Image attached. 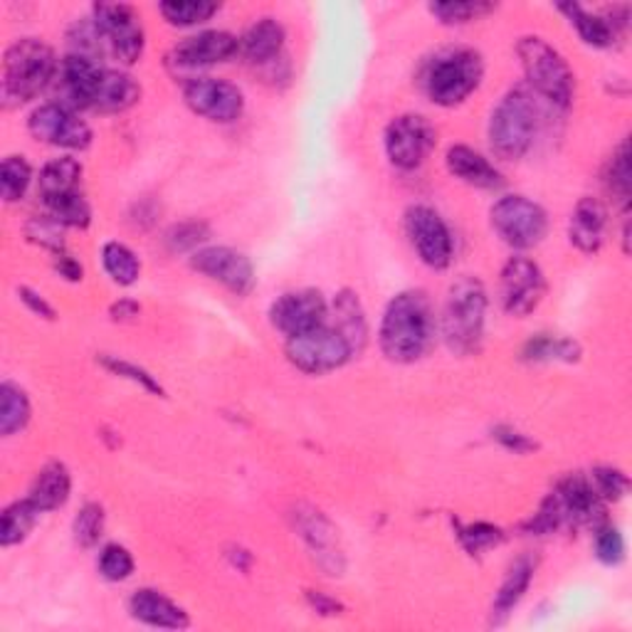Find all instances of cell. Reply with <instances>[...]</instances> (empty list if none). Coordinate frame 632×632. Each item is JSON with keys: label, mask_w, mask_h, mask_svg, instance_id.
I'll list each match as a JSON object with an SVG mask.
<instances>
[{"label": "cell", "mask_w": 632, "mask_h": 632, "mask_svg": "<svg viewBox=\"0 0 632 632\" xmlns=\"http://www.w3.org/2000/svg\"><path fill=\"white\" fill-rule=\"evenodd\" d=\"M381 349L396 364H413L433 339V309L423 292H403L388 304L381 322Z\"/></svg>", "instance_id": "cell-1"}, {"label": "cell", "mask_w": 632, "mask_h": 632, "mask_svg": "<svg viewBox=\"0 0 632 632\" xmlns=\"http://www.w3.org/2000/svg\"><path fill=\"white\" fill-rule=\"evenodd\" d=\"M55 75V52L45 42L35 38L13 42L3 55V75H0V94H3L6 107H18V104L35 99Z\"/></svg>", "instance_id": "cell-2"}, {"label": "cell", "mask_w": 632, "mask_h": 632, "mask_svg": "<svg viewBox=\"0 0 632 632\" xmlns=\"http://www.w3.org/2000/svg\"><path fill=\"white\" fill-rule=\"evenodd\" d=\"M484 312H487V292L477 277H462L452 284L442 312V336L452 351H477L484 331Z\"/></svg>", "instance_id": "cell-3"}, {"label": "cell", "mask_w": 632, "mask_h": 632, "mask_svg": "<svg viewBox=\"0 0 632 632\" xmlns=\"http://www.w3.org/2000/svg\"><path fill=\"white\" fill-rule=\"evenodd\" d=\"M484 75L482 57L470 48L442 50L428 62L423 87L440 107H455L480 87Z\"/></svg>", "instance_id": "cell-4"}, {"label": "cell", "mask_w": 632, "mask_h": 632, "mask_svg": "<svg viewBox=\"0 0 632 632\" xmlns=\"http://www.w3.org/2000/svg\"><path fill=\"white\" fill-rule=\"evenodd\" d=\"M516 52H519L524 75L534 92H539L554 107L566 109L573 99V75L566 60L541 38H524Z\"/></svg>", "instance_id": "cell-5"}, {"label": "cell", "mask_w": 632, "mask_h": 632, "mask_svg": "<svg viewBox=\"0 0 632 632\" xmlns=\"http://www.w3.org/2000/svg\"><path fill=\"white\" fill-rule=\"evenodd\" d=\"M536 134V104L529 92L514 89L499 102L489 122V144L502 158H522Z\"/></svg>", "instance_id": "cell-6"}, {"label": "cell", "mask_w": 632, "mask_h": 632, "mask_svg": "<svg viewBox=\"0 0 632 632\" xmlns=\"http://www.w3.org/2000/svg\"><path fill=\"white\" fill-rule=\"evenodd\" d=\"M284 351H287L289 361L304 373L334 371V368H341L354 356L346 336L336 326L326 324L302 336H292V339H287Z\"/></svg>", "instance_id": "cell-7"}, {"label": "cell", "mask_w": 632, "mask_h": 632, "mask_svg": "<svg viewBox=\"0 0 632 632\" xmlns=\"http://www.w3.org/2000/svg\"><path fill=\"white\" fill-rule=\"evenodd\" d=\"M94 25L99 30L104 55H112L124 65L139 62L144 52V28L131 6L99 3L94 6Z\"/></svg>", "instance_id": "cell-8"}, {"label": "cell", "mask_w": 632, "mask_h": 632, "mask_svg": "<svg viewBox=\"0 0 632 632\" xmlns=\"http://www.w3.org/2000/svg\"><path fill=\"white\" fill-rule=\"evenodd\" d=\"M492 225L497 235L516 250L539 245L549 228L544 208L524 196H504L492 208Z\"/></svg>", "instance_id": "cell-9"}, {"label": "cell", "mask_w": 632, "mask_h": 632, "mask_svg": "<svg viewBox=\"0 0 632 632\" xmlns=\"http://www.w3.org/2000/svg\"><path fill=\"white\" fill-rule=\"evenodd\" d=\"M435 146V129L420 114H403L386 129V154L396 168L413 171Z\"/></svg>", "instance_id": "cell-10"}, {"label": "cell", "mask_w": 632, "mask_h": 632, "mask_svg": "<svg viewBox=\"0 0 632 632\" xmlns=\"http://www.w3.org/2000/svg\"><path fill=\"white\" fill-rule=\"evenodd\" d=\"M30 134L57 149H87L92 144L89 124L65 104H42L30 114Z\"/></svg>", "instance_id": "cell-11"}, {"label": "cell", "mask_w": 632, "mask_h": 632, "mask_svg": "<svg viewBox=\"0 0 632 632\" xmlns=\"http://www.w3.org/2000/svg\"><path fill=\"white\" fill-rule=\"evenodd\" d=\"M405 230L408 238L413 242L418 257L433 270H445L452 260V238L433 208L415 206L408 210L405 215Z\"/></svg>", "instance_id": "cell-12"}, {"label": "cell", "mask_w": 632, "mask_h": 632, "mask_svg": "<svg viewBox=\"0 0 632 632\" xmlns=\"http://www.w3.org/2000/svg\"><path fill=\"white\" fill-rule=\"evenodd\" d=\"M186 104L200 117L218 124H230L242 117L245 109V97L242 92L225 80L213 77H198L186 84L183 89Z\"/></svg>", "instance_id": "cell-13"}, {"label": "cell", "mask_w": 632, "mask_h": 632, "mask_svg": "<svg viewBox=\"0 0 632 632\" xmlns=\"http://www.w3.org/2000/svg\"><path fill=\"white\" fill-rule=\"evenodd\" d=\"M546 292L544 272L536 262L512 257L502 270V304L512 316H526L539 307Z\"/></svg>", "instance_id": "cell-14"}, {"label": "cell", "mask_w": 632, "mask_h": 632, "mask_svg": "<svg viewBox=\"0 0 632 632\" xmlns=\"http://www.w3.org/2000/svg\"><path fill=\"white\" fill-rule=\"evenodd\" d=\"M326 302L319 292L314 289H299L282 294V297L272 304L270 322L280 334L287 336H302L312 329H319L326 324Z\"/></svg>", "instance_id": "cell-15"}, {"label": "cell", "mask_w": 632, "mask_h": 632, "mask_svg": "<svg viewBox=\"0 0 632 632\" xmlns=\"http://www.w3.org/2000/svg\"><path fill=\"white\" fill-rule=\"evenodd\" d=\"M191 265L200 275L220 282L235 294H247L255 287V270H252L250 257L233 247L200 250L193 255Z\"/></svg>", "instance_id": "cell-16"}, {"label": "cell", "mask_w": 632, "mask_h": 632, "mask_svg": "<svg viewBox=\"0 0 632 632\" xmlns=\"http://www.w3.org/2000/svg\"><path fill=\"white\" fill-rule=\"evenodd\" d=\"M240 52V40L235 35L225 33V30H206L178 42L173 48V62L178 67H210L218 62H225Z\"/></svg>", "instance_id": "cell-17"}, {"label": "cell", "mask_w": 632, "mask_h": 632, "mask_svg": "<svg viewBox=\"0 0 632 632\" xmlns=\"http://www.w3.org/2000/svg\"><path fill=\"white\" fill-rule=\"evenodd\" d=\"M554 499L561 509L563 524H596L603 514V504H600L598 492L593 489V484L583 477H568L558 489L554 492Z\"/></svg>", "instance_id": "cell-18"}, {"label": "cell", "mask_w": 632, "mask_h": 632, "mask_svg": "<svg viewBox=\"0 0 632 632\" xmlns=\"http://www.w3.org/2000/svg\"><path fill=\"white\" fill-rule=\"evenodd\" d=\"M605 225H608V213L600 200L596 198L578 200V206L573 208L571 223H568V238H571V245L586 252V255L598 252L600 245H603Z\"/></svg>", "instance_id": "cell-19"}, {"label": "cell", "mask_w": 632, "mask_h": 632, "mask_svg": "<svg viewBox=\"0 0 632 632\" xmlns=\"http://www.w3.org/2000/svg\"><path fill=\"white\" fill-rule=\"evenodd\" d=\"M129 610L136 620L151 625V628H168V630H183L188 628L186 610L178 608L171 598L164 593L151 591V588H141L129 598Z\"/></svg>", "instance_id": "cell-20"}, {"label": "cell", "mask_w": 632, "mask_h": 632, "mask_svg": "<svg viewBox=\"0 0 632 632\" xmlns=\"http://www.w3.org/2000/svg\"><path fill=\"white\" fill-rule=\"evenodd\" d=\"M445 161L450 173L460 178V181H465L467 186L494 191V188H499L504 183L497 168H494L482 154L470 149V146H452Z\"/></svg>", "instance_id": "cell-21"}, {"label": "cell", "mask_w": 632, "mask_h": 632, "mask_svg": "<svg viewBox=\"0 0 632 632\" xmlns=\"http://www.w3.org/2000/svg\"><path fill=\"white\" fill-rule=\"evenodd\" d=\"M70 472L62 462H50V465L42 467L38 472V477L30 487V502L35 504L40 512H52L60 509L62 504L70 499Z\"/></svg>", "instance_id": "cell-22"}, {"label": "cell", "mask_w": 632, "mask_h": 632, "mask_svg": "<svg viewBox=\"0 0 632 632\" xmlns=\"http://www.w3.org/2000/svg\"><path fill=\"white\" fill-rule=\"evenodd\" d=\"M141 97V87L134 82V77L124 75V72H114L104 67L97 97H94L92 112H124L134 107Z\"/></svg>", "instance_id": "cell-23"}, {"label": "cell", "mask_w": 632, "mask_h": 632, "mask_svg": "<svg viewBox=\"0 0 632 632\" xmlns=\"http://www.w3.org/2000/svg\"><path fill=\"white\" fill-rule=\"evenodd\" d=\"M284 45V30L272 18L260 20L240 40V52L252 65H265L275 60Z\"/></svg>", "instance_id": "cell-24"}, {"label": "cell", "mask_w": 632, "mask_h": 632, "mask_svg": "<svg viewBox=\"0 0 632 632\" xmlns=\"http://www.w3.org/2000/svg\"><path fill=\"white\" fill-rule=\"evenodd\" d=\"M558 10L568 15V20L576 25L578 35H581L583 42H588V45H593V48H610L618 40L620 30L628 25V23H618V20H608L603 15L588 13V10H583L576 3H561Z\"/></svg>", "instance_id": "cell-25"}, {"label": "cell", "mask_w": 632, "mask_h": 632, "mask_svg": "<svg viewBox=\"0 0 632 632\" xmlns=\"http://www.w3.org/2000/svg\"><path fill=\"white\" fill-rule=\"evenodd\" d=\"M531 573H534V566L529 558H522V561H516L512 566V571L504 578V583L497 593V600H494L492 605V623L494 625H502L512 610L519 605V600L524 598L526 588L531 583Z\"/></svg>", "instance_id": "cell-26"}, {"label": "cell", "mask_w": 632, "mask_h": 632, "mask_svg": "<svg viewBox=\"0 0 632 632\" xmlns=\"http://www.w3.org/2000/svg\"><path fill=\"white\" fill-rule=\"evenodd\" d=\"M80 178H82V166L80 161H75V158L65 156V158H55V161L45 164V168L40 171L42 200L75 193Z\"/></svg>", "instance_id": "cell-27"}, {"label": "cell", "mask_w": 632, "mask_h": 632, "mask_svg": "<svg viewBox=\"0 0 632 632\" xmlns=\"http://www.w3.org/2000/svg\"><path fill=\"white\" fill-rule=\"evenodd\" d=\"M336 329L346 336V341L351 344L354 351L364 349L368 329H366L361 304H358V299L351 292H344L336 297Z\"/></svg>", "instance_id": "cell-28"}, {"label": "cell", "mask_w": 632, "mask_h": 632, "mask_svg": "<svg viewBox=\"0 0 632 632\" xmlns=\"http://www.w3.org/2000/svg\"><path fill=\"white\" fill-rule=\"evenodd\" d=\"M40 514L42 512L30 499L10 504V507L3 512V519H0V544L15 546L23 541L30 534V529L35 526Z\"/></svg>", "instance_id": "cell-29"}, {"label": "cell", "mask_w": 632, "mask_h": 632, "mask_svg": "<svg viewBox=\"0 0 632 632\" xmlns=\"http://www.w3.org/2000/svg\"><path fill=\"white\" fill-rule=\"evenodd\" d=\"M30 420V400L13 383L0 386V433L6 438L23 430Z\"/></svg>", "instance_id": "cell-30"}, {"label": "cell", "mask_w": 632, "mask_h": 632, "mask_svg": "<svg viewBox=\"0 0 632 632\" xmlns=\"http://www.w3.org/2000/svg\"><path fill=\"white\" fill-rule=\"evenodd\" d=\"M102 262L107 275L117 284H122V287H129V284H134L141 275L139 257H136L129 247L122 245V242H107V245L102 247Z\"/></svg>", "instance_id": "cell-31"}, {"label": "cell", "mask_w": 632, "mask_h": 632, "mask_svg": "<svg viewBox=\"0 0 632 632\" xmlns=\"http://www.w3.org/2000/svg\"><path fill=\"white\" fill-rule=\"evenodd\" d=\"M215 3H208V0H168L161 3V13L171 25H198L206 23V20L213 18L218 13Z\"/></svg>", "instance_id": "cell-32"}, {"label": "cell", "mask_w": 632, "mask_h": 632, "mask_svg": "<svg viewBox=\"0 0 632 632\" xmlns=\"http://www.w3.org/2000/svg\"><path fill=\"white\" fill-rule=\"evenodd\" d=\"M45 206L50 210V218L57 220L60 225H72V228H87L92 210L87 206L77 191L75 193H65L57 198H48Z\"/></svg>", "instance_id": "cell-33"}, {"label": "cell", "mask_w": 632, "mask_h": 632, "mask_svg": "<svg viewBox=\"0 0 632 632\" xmlns=\"http://www.w3.org/2000/svg\"><path fill=\"white\" fill-rule=\"evenodd\" d=\"M30 181H33V168L23 156H8L0 168V193L8 203H15L25 196Z\"/></svg>", "instance_id": "cell-34"}, {"label": "cell", "mask_w": 632, "mask_h": 632, "mask_svg": "<svg viewBox=\"0 0 632 632\" xmlns=\"http://www.w3.org/2000/svg\"><path fill=\"white\" fill-rule=\"evenodd\" d=\"M578 344L571 339H554V336H539L529 346H526L524 356L534 358V361H576Z\"/></svg>", "instance_id": "cell-35"}, {"label": "cell", "mask_w": 632, "mask_h": 632, "mask_svg": "<svg viewBox=\"0 0 632 632\" xmlns=\"http://www.w3.org/2000/svg\"><path fill=\"white\" fill-rule=\"evenodd\" d=\"M99 573L112 583L126 581L134 573V558L131 554L119 544L104 546V551L99 554Z\"/></svg>", "instance_id": "cell-36"}, {"label": "cell", "mask_w": 632, "mask_h": 632, "mask_svg": "<svg viewBox=\"0 0 632 632\" xmlns=\"http://www.w3.org/2000/svg\"><path fill=\"white\" fill-rule=\"evenodd\" d=\"M75 541L84 549H89L99 541V536L104 531V509L99 504H84L80 514L75 516Z\"/></svg>", "instance_id": "cell-37"}, {"label": "cell", "mask_w": 632, "mask_h": 632, "mask_svg": "<svg viewBox=\"0 0 632 632\" xmlns=\"http://www.w3.org/2000/svg\"><path fill=\"white\" fill-rule=\"evenodd\" d=\"M608 188L620 198V203L628 206V200H630V149H628V141L620 144V149L613 154V161H610V168H608Z\"/></svg>", "instance_id": "cell-38"}, {"label": "cell", "mask_w": 632, "mask_h": 632, "mask_svg": "<svg viewBox=\"0 0 632 632\" xmlns=\"http://www.w3.org/2000/svg\"><path fill=\"white\" fill-rule=\"evenodd\" d=\"M494 10L492 3H433L430 6V13L438 15L442 23H470V20H477L480 15Z\"/></svg>", "instance_id": "cell-39"}, {"label": "cell", "mask_w": 632, "mask_h": 632, "mask_svg": "<svg viewBox=\"0 0 632 632\" xmlns=\"http://www.w3.org/2000/svg\"><path fill=\"white\" fill-rule=\"evenodd\" d=\"M596 556L608 566H618L625 558V541L615 526H598Z\"/></svg>", "instance_id": "cell-40"}, {"label": "cell", "mask_w": 632, "mask_h": 632, "mask_svg": "<svg viewBox=\"0 0 632 632\" xmlns=\"http://www.w3.org/2000/svg\"><path fill=\"white\" fill-rule=\"evenodd\" d=\"M628 487H630V482L620 470L598 467L593 472V489L598 492L600 499H613V502L623 499Z\"/></svg>", "instance_id": "cell-41"}, {"label": "cell", "mask_w": 632, "mask_h": 632, "mask_svg": "<svg viewBox=\"0 0 632 632\" xmlns=\"http://www.w3.org/2000/svg\"><path fill=\"white\" fill-rule=\"evenodd\" d=\"M499 539H502V531L492 524H472L467 526V529H462V541H465V546L472 554L489 549V546L499 544Z\"/></svg>", "instance_id": "cell-42"}, {"label": "cell", "mask_w": 632, "mask_h": 632, "mask_svg": "<svg viewBox=\"0 0 632 632\" xmlns=\"http://www.w3.org/2000/svg\"><path fill=\"white\" fill-rule=\"evenodd\" d=\"M208 238V228L203 223H183L176 225L171 233H168V245L171 250H188L196 247L198 242H203Z\"/></svg>", "instance_id": "cell-43"}, {"label": "cell", "mask_w": 632, "mask_h": 632, "mask_svg": "<svg viewBox=\"0 0 632 632\" xmlns=\"http://www.w3.org/2000/svg\"><path fill=\"white\" fill-rule=\"evenodd\" d=\"M107 366L114 368V371L122 373V376H129L131 381L141 383L144 388H149V391L161 393V388H158V386L151 381V376H146V373L141 371V368H136V366H131V364H124V361H107Z\"/></svg>", "instance_id": "cell-44"}, {"label": "cell", "mask_w": 632, "mask_h": 632, "mask_svg": "<svg viewBox=\"0 0 632 632\" xmlns=\"http://www.w3.org/2000/svg\"><path fill=\"white\" fill-rule=\"evenodd\" d=\"M497 440L502 442V445H507L514 452H526V450L536 447L529 438L522 435V433H516V430H512V428H499L497 430Z\"/></svg>", "instance_id": "cell-45"}, {"label": "cell", "mask_w": 632, "mask_h": 632, "mask_svg": "<svg viewBox=\"0 0 632 632\" xmlns=\"http://www.w3.org/2000/svg\"><path fill=\"white\" fill-rule=\"evenodd\" d=\"M324 529H326V522L322 519V516H316V534H324ZM304 531L309 534L312 544H314L316 549H319V551H324V549H326V541H331V539H334V536H326V539H324V536H319V539H316V536H312L314 531H312V529H307V526H304ZM307 534H304V536H307Z\"/></svg>", "instance_id": "cell-46"}, {"label": "cell", "mask_w": 632, "mask_h": 632, "mask_svg": "<svg viewBox=\"0 0 632 632\" xmlns=\"http://www.w3.org/2000/svg\"><path fill=\"white\" fill-rule=\"evenodd\" d=\"M20 294H23V299L30 304V307H33V312H38V314H42V316H48V319H50V316H52V309L48 307L45 299H40L38 294H33L30 289H23Z\"/></svg>", "instance_id": "cell-47"}, {"label": "cell", "mask_w": 632, "mask_h": 632, "mask_svg": "<svg viewBox=\"0 0 632 632\" xmlns=\"http://www.w3.org/2000/svg\"><path fill=\"white\" fill-rule=\"evenodd\" d=\"M60 270L65 272V275H67L70 280H80V277H82V267H77L75 262L67 260V257H62V265H60Z\"/></svg>", "instance_id": "cell-48"}]
</instances>
